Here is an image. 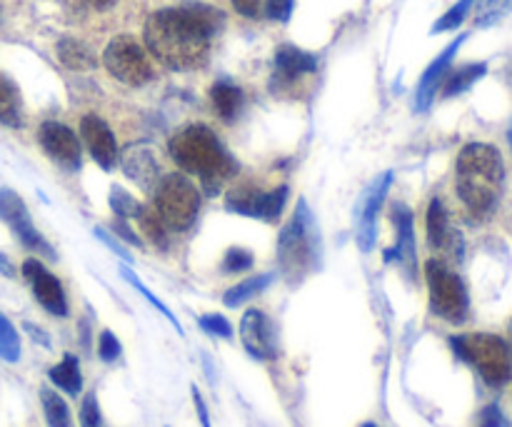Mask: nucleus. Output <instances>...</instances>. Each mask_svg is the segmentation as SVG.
Instances as JSON below:
<instances>
[{
	"mask_svg": "<svg viewBox=\"0 0 512 427\" xmlns=\"http://www.w3.org/2000/svg\"><path fill=\"white\" fill-rule=\"evenodd\" d=\"M120 350H123L120 348V340L110 330H103L98 338V358L103 363H115L120 358Z\"/></svg>",
	"mask_w": 512,
	"mask_h": 427,
	"instance_id": "e433bc0d",
	"label": "nucleus"
},
{
	"mask_svg": "<svg viewBox=\"0 0 512 427\" xmlns=\"http://www.w3.org/2000/svg\"><path fill=\"white\" fill-rule=\"evenodd\" d=\"M200 203H203V198H200V190L195 188L193 180L183 173H170L158 183L153 210L163 220L165 228L183 233L198 218Z\"/></svg>",
	"mask_w": 512,
	"mask_h": 427,
	"instance_id": "423d86ee",
	"label": "nucleus"
},
{
	"mask_svg": "<svg viewBox=\"0 0 512 427\" xmlns=\"http://www.w3.org/2000/svg\"><path fill=\"white\" fill-rule=\"evenodd\" d=\"M0 20H3V10H0Z\"/></svg>",
	"mask_w": 512,
	"mask_h": 427,
	"instance_id": "09e8293b",
	"label": "nucleus"
},
{
	"mask_svg": "<svg viewBox=\"0 0 512 427\" xmlns=\"http://www.w3.org/2000/svg\"><path fill=\"white\" fill-rule=\"evenodd\" d=\"M48 378L55 388L73 395V398L80 395V390H83V375H80V365L75 355H63V360H60L55 368H50Z\"/></svg>",
	"mask_w": 512,
	"mask_h": 427,
	"instance_id": "5701e85b",
	"label": "nucleus"
},
{
	"mask_svg": "<svg viewBox=\"0 0 512 427\" xmlns=\"http://www.w3.org/2000/svg\"><path fill=\"white\" fill-rule=\"evenodd\" d=\"M0 360H5V363H18L20 360V338L13 323L3 313H0Z\"/></svg>",
	"mask_w": 512,
	"mask_h": 427,
	"instance_id": "c756f323",
	"label": "nucleus"
},
{
	"mask_svg": "<svg viewBox=\"0 0 512 427\" xmlns=\"http://www.w3.org/2000/svg\"><path fill=\"white\" fill-rule=\"evenodd\" d=\"M23 275L30 283V288H33V295L38 298V303L50 315H58V318L68 315V298H65L63 283L53 273H48L40 260H25Z\"/></svg>",
	"mask_w": 512,
	"mask_h": 427,
	"instance_id": "2eb2a0df",
	"label": "nucleus"
},
{
	"mask_svg": "<svg viewBox=\"0 0 512 427\" xmlns=\"http://www.w3.org/2000/svg\"><path fill=\"white\" fill-rule=\"evenodd\" d=\"M463 43H465V35H460L455 43H450L448 48H445L443 53H440L438 58L430 63V68L425 70L423 78H420L418 90H415V108H418V110H428L430 108V103L435 100V93H438V88L443 85L445 73L450 70V63H453L455 53H458L460 45H463Z\"/></svg>",
	"mask_w": 512,
	"mask_h": 427,
	"instance_id": "f3484780",
	"label": "nucleus"
},
{
	"mask_svg": "<svg viewBox=\"0 0 512 427\" xmlns=\"http://www.w3.org/2000/svg\"><path fill=\"white\" fill-rule=\"evenodd\" d=\"M110 205H113L115 215H118V218H123V220L138 218V215L143 213V205H140L138 200L133 198V195L125 193L123 188L110 190Z\"/></svg>",
	"mask_w": 512,
	"mask_h": 427,
	"instance_id": "2f4dec72",
	"label": "nucleus"
},
{
	"mask_svg": "<svg viewBox=\"0 0 512 427\" xmlns=\"http://www.w3.org/2000/svg\"><path fill=\"white\" fill-rule=\"evenodd\" d=\"M318 70V58L313 53L295 48V45H280L275 50L273 78H270V90L283 98H295L298 88L305 83L308 75Z\"/></svg>",
	"mask_w": 512,
	"mask_h": 427,
	"instance_id": "9d476101",
	"label": "nucleus"
},
{
	"mask_svg": "<svg viewBox=\"0 0 512 427\" xmlns=\"http://www.w3.org/2000/svg\"><path fill=\"white\" fill-rule=\"evenodd\" d=\"M38 143L45 150L50 160L65 170L80 168V140L68 125L55 123V120H45L38 128Z\"/></svg>",
	"mask_w": 512,
	"mask_h": 427,
	"instance_id": "4468645a",
	"label": "nucleus"
},
{
	"mask_svg": "<svg viewBox=\"0 0 512 427\" xmlns=\"http://www.w3.org/2000/svg\"><path fill=\"white\" fill-rule=\"evenodd\" d=\"M198 325L208 335H215V338H225V340L233 338V325H230V320H225L223 315H218V313L203 315V318L198 320Z\"/></svg>",
	"mask_w": 512,
	"mask_h": 427,
	"instance_id": "f704fd0d",
	"label": "nucleus"
},
{
	"mask_svg": "<svg viewBox=\"0 0 512 427\" xmlns=\"http://www.w3.org/2000/svg\"><path fill=\"white\" fill-rule=\"evenodd\" d=\"M360 427H380V425L378 423H363Z\"/></svg>",
	"mask_w": 512,
	"mask_h": 427,
	"instance_id": "49530a36",
	"label": "nucleus"
},
{
	"mask_svg": "<svg viewBox=\"0 0 512 427\" xmlns=\"http://www.w3.org/2000/svg\"><path fill=\"white\" fill-rule=\"evenodd\" d=\"M120 275H123V278H125V280H128V283H130V285H133V288H135V290H138V293H140V295H143V298H145V300H148V303H150V305H153V308H155V310H160V313H163V315H165V318H168V320H170V323H173V325H175V330H178V333H183V328H180L178 318H175V315H173V313H170V310H168V305H163V300H158V298H155V295H153V293H150V290H148V288H145V285H143V280H140V278H138V275H135V273H133V270H128V268H125V265H123V268H120Z\"/></svg>",
	"mask_w": 512,
	"mask_h": 427,
	"instance_id": "7c9ffc66",
	"label": "nucleus"
},
{
	"mask_svg": "<svg viewBox=\"0 0 512 427\" xmlns=\"http://www.w3.org/2000/svg\"><path fill=\"white\" fill-rule=\"evenodd\" d=\"M113 233H118L120 238H123L128 245H135V248H143V245H140V238H138V235H135V230H130V225L125 223L123 218L113 220Z\"/></svg>",
	"mask_w": 512,
	"mask_h": 427,
	"instance_id": "a19ab883",
	"label": "nucleus"
},
{
	"mask_svg": "<svg viewBox=\"0 0 512 427\" xmlns=\"http://www.w3.org/2000/svg\"><path fill=\"white\" fill-rule=\"evenodd\" d=\"M40 403H43V413H45V420H48V427H73L68 405H65V400L60 398L55 390L50 388L40 390Z\"/></svg>",
	"mask_w": 512,
	"mask_h": 427,
	"instance_id": "bb28decb",
	"label": "nucleus"
},
{
	"mask_svg": "<svg viewBox=\"0 0 512 427\" xmlns=\"http://www.w3.org/2000/svg\"><path fill=\"white\" fill-rule=\"evenodd\" d=\"M425 223H428V243L433 245L435 250H453L458 243V233L453 230L448 218V210L440 203L438 198L430 200L428 215H425Z\"/></svg>",
	"mask_w": 512,
	"mask_h": 427,
	"instance_id": "6ab92c4d",
	"label": "nucleus"
},
{
	"mask_svg": "<svg viewBox=\"0 0 512 427\" xmlns=\"http://www.w3.org/2000/svg\"><path fill=\"white\" fill-rule=\"evenodd\" d=\"M168 150L175 165H180L183 173L195 175L208 193H218L220 185L228 183L238 170V163L220 143L215 130L203 123H190L180 128L170 138Z\"/></svg>",
	"mask_w": 512,
	"mask_h": 427,
	"instance_id": "f03ea898",
	"label": "nucleus"
},
{
	"mask_svg": "<svg viewBox=\"0 0 512 427\" xmlns=\"http://www.w3.org/2000/svg\"><path fill=\"white\" fill-rule=\"evenodd\" d=\"M290 13H293V0H265V15L268 18L285 23Z\"/></svg>",
	"mask_w": 512,
	"mask_h": 427,
	"instance_id": "58836bf2",
	"label": "nucleus"
},
{
	"mask_svg": "<svg viewBox=\"0 0 512 427\" xmlns=\"http://www.w3.org/2000/svg\"><path fill=\"white\" fill-rule=\"evenodd\" d=\"M285 203H288V185L263 190L255 183H238L228 190V198H225L230 213L248 215L265 223H275L283 215Z\"/></svg>",
	"mask_w": 512,
	"mask_h": 427,
	"instance_id": "1a4fd4ad",
	"label": "nucleus"
},
{
	"mask_svg": "<svg viewBox=\"0 0 512 427\" xmlns=\"http://www.w3.org/2000/svg\"><path fill=\"white\" fill-rule=\"evenodd\" d=\"M425 280H428L430 290V310L448 323H465L470 298L463 278L440 260H428L425 263Z\"/></svg>",
	"mask_w": 512,
	"mask_h": 427,
	"instance_id": "0eeeda50",
	"label": "nucleus"
},
{
	"mask_svg": "<svg viewBox=\"0 0 512 427\" xmlns=\"http://www.w3.org/2000/svg\"><path fill=\"white\" fill-rule=\"evenodd\" d=\"M55 50H58V60L68 70H93L98 65L93 50L78 38H63Z\"/></svg>",
	"mask_w": 512,
	"mask_h": 427,
	"instance_id": "4be33fe9",
	"label": "nucleus"
},
{
	"mask_svg": "<svg viewBox=\"0 0 512 427\" xmlns=\"http://www.w3.org/2000/svg\"><path fill=\"white\" fill-rule=\"evenodd\" d=\"M193 403H195V410H198L200 425H203V427H210V415H208V408H205L203 395H200V390L195 388V385H193Z\"/></svg>",
	"mask_w": 512,
	"mask_h": 427,
	"instance_id": "79ce46f5",
	"label": "nucleus"
},
{
	"mask_svg": "<svg viewBox=\"0 0 512 427\" xmlns=\"http://www.w3.org/2000/svg\"><path fill=\"white\" fill-rule=\"evenodd\" d=\"M450 348L460 360L473 365L480 378L493 388H500L512 378V348L498 335H455L450 338Z\"/></svg>",
	"mask_w": 512,
	"mask_h": 427,
	"instance_id": "39448f33",
	"label": "nucleus"
},
{
	"mask_svg": "<svg viewBox=\"0 0 512 427\" xmlns=\"http://www.w3.org/2000/svg\"><path fill=\"white\" fill-rule=\"evenodd\" d=\"M318 245V225H315L313 213H310L305 200H298L293 218L280 230L278 238L280 273L288 283L298 285L313 273L315 265H318Z\"/></svg>",
	"mask_w": 512,
	"mask_h": 427,
	"instance_id": "20e7f679",
	"label": "nucleus"
},
{
	"mask_svg": "<svg viewBox=\"0 0 512 427\" xmlns=\"http://www.w3.org/2000/svg\"><path fill=\"white\" fill-rule=\"evenodd\" d=\"M455 188L465 208L478 218L495 210L505 188L503 155L490 143H470L455 160Z\"/></svg>",
	"mask_w": 512,
	"mask_h": 427,
	"instance_id": "7ed1b4c3",
	"label": "nucleus"
},
{
	"mask_svg": "<svg viewBox=\"0 0 512 427\" xmlns=\"http://www.w3.org/2000/svg\"><path fill=\"white\" fill-rule=\"evenodd\" d=\"M210 103H213L215 115L230 123V120L238 118L240 108H243V90L235 83H228V80H218L210 88Z\"/></svg>",
	"mask_w": 512,
	"mask_h": 427,
	"instance_id": "412c9836",
	"label": "nucleus"
},
{
	"mask_svg": "<svg viewBox=\"0 0 512 427\" xmlns=\"http://www.w3.org/2000/svg\"><path fill=\"white\" fill-rule=\"evenodd\" d=\"M393 223L398 240H395V248L385 253V260H398L405 268L413 270L415 260H418V250H415V230H413V213H410L408 205L395 203L393 205Z\"/></svg>",
	"mask_w": 512,
	"mask_h": 427,
	"instance_id": "a211bd4d",
	"label": "nucleus"
},
{
	"mask_svg": "<svg viewBox=\"0 0 512 427\" xmlns=\"http://www.w3.org/2000/svg\"><path fill=\"white\" fill-rule=\"evenodd\" d=\"M0 123L8 128H23V100L5 75H0Z\"/></svg>",
	"mask_w": 512,
	"mask_h": 427,
	"instance_id": "b1692460",
	"label": "nucleus"
},
{
	"mask_svg": "<svg viewBox=\"0 0 512 427\" xmlns=\"http://www.w3.org/2000/svg\"><path fill=\"white\" fill-rule=\"evenodd\" d=\"M95 235H98V238H100V240H103V243H105V245H108V248H110V250H115V253H118V255H120V258H123V260H130L128 250H123V248H120V243H115V240H110V238H108V235H105V233H103V230H95Z\"/></svg>",
	"mask_w": 512,
	"mask_h": 427,
	"instance_id": "37998d69",
	"label": "nucleus"
},
{
	"mask_svg": "<svg viewBox=\"0 0 512 427\" xmlns=\"http://www.w3.org/2000/svg\"><path fill=\"white\" fill-rule=\"evenodd\" d=\"M485 73H488V65L485 63H470L453 70L448 78H443V85H440V88H443V98H453V95L465 93V90H468L470 85L478 83Z\"/></svg>",
	"mask_w": 512,
	"mask_h": 427,
	"instance_id": "393cba45",
	"label": "nucleus"
},
{
	"mask_svg": "<svg viewBox=\"0 0 512 427\" xmlns=\"http://www.w3.org/2000/svg\"><path fill=\"white\" fill-rule=\"evenodd\" d=\"M473 3L475 0H460L458 5H453V8L433 25V33H445V30H455L458 25H463V20L468 18V13L473 10Z\"/></svg>",
	"mask_w": 512,
	"mask_h": 427,
	"instance_id": "473e14b6",
	"label": "nucleus"
},
{
	"mask_svg": "<svg viewBox=\"0 0 512 427\" xmlns=\"http://www.w3.org/2000/svg\"><path fill=\"white\" fill-rule=\"evenodd\" d=\"M393 180V173H383L380 178H375L373 183H370V188L363 193V198L358 200V205H355V238H358L360 250H365V253L373 250L375 245V235H378L375 220H378V210L380 205H383Z\"/></svg>",
	"mask_w": 512,
	"mask_h": 427,
	"instance_id": "f8f14e48",
	"label": "nucleus"
},
{
	"mask_svg": "<svg viewBox=\"0 0 512 427\" xmlns=\"http://www.w3.org/2000/svg\"><path fill=\"white\" fill-rule=\"evenodd\" d=\"M123 170L143 190H150L158 180V160L148 148H130L123 155Z\"/></svg>",
	"mask_w": 512,
	"mask_h": 427,
	"instance_id": "aec40b11",
	"label": "nucleus"
},
{
	"mask_svg": "<svg viewBox=\"0 0 512 427\" xmlns=\"http://www.w3.org/2000/svg\"><path fill=\"white\" fill-rule=\"evenodd\" d=\"M103 65L115 80L133 85V88L150 83L155 75L148 53L133 35H118L110 40L103 53Z\"/></svg>",
	"mask_w": 512,
	"mask_h": 427,
	"instance_id": "6e6552de",
	"label": "nucleus"
},
{
	"mask_svg": "<svg viewBox=\"0 0 512 427\" xmlns=\"http://www.w3.org/2000/svg\"><path fill=\"white\" fill-rule=\"evenodd\" d=\"M510 8V0H475L473 13H475V25L480 28H488V25L498 23Z\"/></svg>",
	"mask_w": 512,
	"mask_h": 427,
	"instance_id": "c85d7f7f",
	"label": "nucleus"
},
{
	"mask_svg": "<svg viewBox=\"0 0 512 427\" xmlns=\"http://www.w3.org/2000/svg\"><path fill=\"white\" fill-rule=\"evenodd\" d=\"M0 218L10 225V230L15 233V238H18L25 248L35 250V253H40V255H48V258H55V253H53V248L48 245V240H45L43 235L38 233V228L33 225V218H30L23 198L8 188L0 190Z\"/></svg>",
	"mask_w": 512,
	"mask_h": 427,
	"instance_id": "9b49d317",
	"label": "nucleus"
},
{
	"mask_svg": "<svg viewBox=\"0 0 512 427\" xmlns=\"http://www.w3.org/2000/svg\"><path fill=\"white\" fill-rule=\"evenodd\" d=\"M510 348H512V323H510Z\"/></svg>",
	"mask_w": 512,
	"mask_h": 427,
	"instance_id": "de8ad7c7",
	"label": "nucleus"
},
{
	"mask_svg": "<svg viewBox=\"0 0 512 427\" xmlns=\"http://www.w3.org/2000/svg\"><path fill=\"white\" fill-rule=\"evenodd\" d=\"M478 427H508V418L503 415L500 405H485L483 413H480Z\"/></svg>",
	"mask_w": 512,
	"mask_h": 427,
	"instance_id": "4c0bfd02",
	"label": "nucleus"
},
{
	"mask_svg": "<svg viewBox=\"0 0 512 427\" xmlns=\"http://www.w3.org/2000/svg\"><path fill=\"white\" fill-rule=\"evenodd\" d=\"M510 145H512V130H510Z\"/></svg>",
	"mask_w": 512,
	"mask_h": 427,
	"instance_id": "8fccbe9b",
	"label": "nucleus"
},
{
	"mask_svg": "<svg viewBox=\"0 0 512 427\" xmlns=\"http://www.w3.org/2000/svg\"><path fill=\"white\" fill-rule=\"evenodd\" d=\"M80 427H105L103 423V413H100V405H98V398H95L93 393L85 395L83 405H80Z\"/></svg>",
	"mask_w": 512,
	"mask_h": 427,
	"instance_id": "c9c22d12",
	"label": "nucleus"
},
{
	"mask_svg": "<svg viewBox=\"0 0 512 427\" xmlns=\"http://www.w3.org/2000/svg\"><path fill=\"white\" fill-rule=\"evenodd\" d=\"M223 25V13L205 3L163 8L145 23L148 50L173 70H193L205 65L210 40Z\"/></svg>",
	"mask_w": 512,
	"mask_h": 427,
	"instance_id": "f257e3e1",
	"label": "nucleus"
},
{
	"mask_svg": "<svg viewBox=\"0 0 512 427\" xmlns=\"http://www.w3.org/2000/svg\"><path fill=\"white\" fill-rule=\"evenodd\" d=\"M80 138H83L85 148L90 150V155H93V160L100 168H115V163H118V143H115L113 130H110V125L103 118L83 115V120H80Z\"/></svg>",
	"mask_w": 512,
	"mask_h": 427,
	"instance_id": "dca6fc26",
	"label": "nucleus"
},
{
	"mask_svg": "<svg viewBox=\"0 0 512 427\" xmlns=\"http://www.w3.org/2000/svg\"><path fill=\"white\" fill-rule=\"evenodd\" d=\"M138 223L150 245H155L160 250L168 248V228H165V223L158 218V213L153 208H143V213L138 215Z\"/></svg>",
	"mask_w": 512,
	"mask_h": 427,
	"instance_id": "cd10ccee",
	"label": "nucleus"
},
{
	"mask_svg": "<svg viewBox=\"0 0 512 427\" xmlns=\"http://www.w3.org/2000/svg\"><path fill=\"white\" fill-rule=\"evenodd\" d=\"M220 265H223V273H245L253 268V253L245 248H230Z\"/></svg>",
	"mask_w": 512,
	"mask_h": 427,
	"instance_id": "72a5a7b5",
	"label": "nucleus"
},
{
	"mask_svg": "<svg viewBox=\"0 0 512 427\" xmlns=\"http://www.w3.org/2000/svg\"><path fill=\"white\" fill-rule=\"evenodd\" d=\"M233 8L243 18H260L265 15V0H233Z\"/></svg>",
	"mask_w": 512,
	"mask_h": 427,
	"instance_id": "ea45409f",
	"label": "nucleus"
},
{
	"mask_svg": "<svg viewBox=\"0 0 512 427\" xmlns=\"http://www.w3.org/2000/svg\"><path fill=\"white\" fill-rule=\"evenodd\" d=\"M0 273H5V275H13V268H10V263H8V260L3 258V255H0Z\"/></svg>",
	"mask_w": 512,
	"mask_h": 427,
	"instance_id": "a18cd8bd",
	"label": "nucleus"
},
{
	"mask_svg": "<svg viewBox=\"0 0 512 427\" xmlns=\"http://www.w3.org/2000/svg\"><path fill=\"white\" fill-rule=\"evenodd\" d=\"M240 340H243V348L248 350L250 358L255 360H275L278 355V340H275V328L273 320L263 313V310L250 308L248 313L240 320Z\"/></svg>",
	"mask_w": 512,
	"mask_h": 427,
	"instance_id": "ddd939ff",
	"label": "nucleus"
},
{
	"mask_svg": "<svg viewBox=\"0 0 512 427\" xmlns=\"http://www.w3.org/2000/svg\"><path fill=\"white\" fill-rule=\"evenodd\" d=\"M88 3L98 10H108V8H113L115 0H88Z\"/></svg>",
	"mask_w": 512,
	"mask_h": 427,
	"instance_id": "c03bdc74",
	"label": "nucleus"
},
{
	"mask_svg": "<svg viewBox=\"0 0 512 427\" xmlns=\"http://www.w3.org/2000/svg\"><path fill=\"white\" fill-rule=\"evenodd\" d=\"M270 283H273V275H255V278L243 280V283L233 285V288L223 295V303L228 305V308H238V305L248 303L255 295L263 293Z\"/></svg>",
	"mask_w": 512,
	"mask_h": 427,
	"instance_id": "a878e982",
	"label": "nucleus"
}]
</instances>
